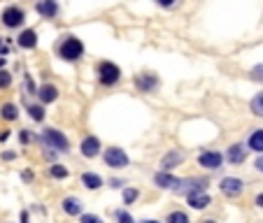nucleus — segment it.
<instances>
[{
    "instance_id": "1",
    "label": "nucleus",
    "mask_w": 263,
    "mask_h": 223,
    "mask_svg": "<svg viewBox=\"0 0 263 223\" xmlns=\"http://www.w3.org/2000/svg\"><path fill=\"white\" fill-rule=\"evenodd\" d=\"M82 54H84V44L77 37H65L61 42V47H58V56L65 60H77Z\"/></svg>"
},
{
    "instance_id": "2",
    "label": "nucleus",
    "mask_w": 263,
    "mask_h": 223,
    "mask_svg": "<svg viewBox=\"0 0 263 223\" xmlns=\"http://www.w3.org/2000/svg\"><path fill=\"white\" fill-rule=\"evenodd\" d=\"M98 75H100V82H103L105 86H112L119 82V77H121V70L114 65V63H110V60H103L98 65Z\"/></svg>"
},
{
    "instance_id": "3",
    "label": "nucleus",
    "mask_w": 263,
    "mask_h": 223,
    "mask_svg": "<svg viewBox=\"0 0 263 223\" xmlns=\"http://www.w3.org/2000/svg\"><path fill=\"white\" fill-rule=\"evenodd\" d=\"M205 186H208V181L201 179V177H191V179H184L179 184V193H186V198L193 193H205Z\"/></svg>"
},
{
    "instance_id": "4",
    "label": "nucleus",
    "mask_w": 263,
    "mask_h": 223,
    "mask_svg": "<svg viewBox=\"0 0 263 223\" xmlns=\"http://www.w3.org/2000/svg\"><path fill=\"white\" fill-rule=\"evenodd\" d=\"M105 163L110 165V168H126V165H128V156H126L123 149L112 146V149L105 151Z\"/></svg>"
},
{
    "instance_id": "5",
    "label": "nucleus",
    "mask_w": 263,
    "mask_h": 223,
    "mask_svg": "<svg viewBox=\"0 0 263 223\" xmlns=\"http://www.w3.org/2000/svg\"><path fill=\"white\" fill-rule=\"evenodd\" d=\"M44 142H47L49 146H54V149H58V151H68V146H70L65 135L54 130V128H47V130H44Z\"/></svg>"
},
{
    "instance_id": "6",
    "label": "nucleus",
    "mask_w": 263,
    "mask_h": 223,
    "mask_svg": "<svg viewBox=\"0 0 263 223\" xmlns=\"http://www.w3.org/2000/svg\"><path fill=\"white\" fill-rule=\"evenodd\" d=\"M3 24L7 28H17L19 24H24V10H19L17 5H10L3 10Z\"/></svg>"
},
{
    "instance_id": "7",
    "label": "nucleus",
    "mask_w": 263,
    "mask_h": 223,
    "mask_svg": "<svg viewBox=\"0 0 263 223\" xmlns=\"http://www.w3.org/2000/svg\"><path fill=\"white\" fill-rule=\"evenodd\" d=\"M219 188L226 195H240L242 191H245V184H242L240 179H235V177H224L221 184H219Z\"/></svg>"
},
{
    "instance_id": "8",
    "label": "nucleus",
    "mask_w": 263,
    "mask_h": 223,
    "mask_svg": "<svg viewBox=\"0 0 263 223\" xmlns=\"http://www.w3.org/2000/svg\"><path fill=\"white\" fill-rule=\"evenodd\" d=\"M135 86L140 91H145V93H149V91H154L159 86V79H156V75L140 72V75H135Z\"/></svg>"
},
{
    "instance_id": "9",
    "label": "nucleus",
    "mask_w": 263,
    "mask_h": 223,
    "mask_svg": "<svg viewBox=\"0 0 263 223\" xmlns=\"http://www.w3.org/2000/svg\"><path fill=\"white\" fill-rule=\"evenodd\" d=\"M221 161H224V156H221L219 151H205V154L198 156V163L208 170H217L221 165Z\"/></svg>"
},
{
    "instance_id": "10",
    "label": "nucleus",
    "mask_w": 263,
    "mask_h": 223,
    "mask_svg": "<svg viewBox=\"0 0 263 223\" xmlns=\"http://www.w3.org/2000/svg\"><path fill=\"white\" fill-rule=\"evenodd\" d=\"M184 161V154L179 149H172V151H168L163 156V161H161V168H163V172H168V170H172V168H177L179 163Z\"/></svg>"
},
{
    "instance_id": "11",
    "label": "nucleus",
    "mask_w": 263,
    "mask_h": 223,
    "mask_svg": "<svg viewBox=\"0 0 263 223\" xmlns=\"http://www.w3.org/2000/svg\"><path fill=\"white\" fill-rule=\"evenodd\" d=\"M154 181H156V186H161V188H172V191H177L179 184H182V181H179L177 177H172L170 172H159V175L154 177Z\"/></svg>"
},
{
    "instance_id": "12",
    "label": "nucleus",
    "mask_w": 263,
    "mask_h": 223,
    "mask_svg": "<svg viewBox=\"0 0 263 223\" xmlns=\"http://www.w3.org/2000/svg\"><path fill=\"white\" fill-rule=\"evenodd\" d=\"M82 154H84L86 158H93V156H98L100 154V139L98 137H84V142H82Z\"/></svg>"
},
{
    "instance_id": "13",
    "label": "nucleus",
    "mask_w": 263,
    "mask_h": 223,
    "mask_svg": "<svg viewBox=\"0 0 263 223\" xmlns=\"http://www.w3.org/2000/svg\"><path fill=\"white\" fill-rule=\"evenodd\" d=\"M226 158L231 161V163H235V165L245 163V158H247V149H245V144H233L231 149L226 151Z\"/></svg>"
},
{
    "instance_id": "14",
    "label": "nucleus",
    "mask_w": 263,
    "mask_h": 223,
    "mask_svg": "<svg viewBox=\"0 0 263 223\" xmlns=\"http://www.w3.org/2000/svg\"><path fill=\"white\" fill-rule=\"evenodd\" d=\"M56 96H58V91H56V86H51V84H44V86L37 89V98H40L42 103H54Z\"/></svg>"
},
{
    "instance_id": "15",
    "label": "nucleus",
    "mask_w": 263,
    "mask_h": 223,
    "mask_svg": "<svg viewBox=\"0 0 263 223\" xmlns=\"http://www.w3.org/2000/svg\"><path fill=\"white\" fill-rule=\"evenodd\" d=\"M17 42L19 47H24V49H33L37 44V35H35V30H24L21 35L17 37Z\"/></svg>"
},
{
    "instance_id": "16",
    "label": "nucleus",
    "mask_w": 263,
    "mask_h": 223,
    "mask_svg": "<svg viewBox=\"0 0 263 223\" xmlns=\"http://www.w3.org/2000/svg\"><path fill=\"white\" fill-rule=\"evenodd\" d=\"M35 10H37V14H42V17H56L58 5H56L54 0H44V3H37Z\"/></svg>"
},
{
    "instance_id": "17",
    "label": "nucleus",
    "mask_w": 263,
    "mask_h": 223,
    "mask_svg": "<svg viewBox=\"0 0 263 223\" xmlns=\"http://www.w3.org/2000/svg\"><path fill=\"white\" fill-rule=\"evenodd\" d=\"M189 205L193 207V209H203V207H208L210 205V195L208 193H193V195H189Z\"/></svg>"
},
{
    "instance_id": "18",
    "label": "nucleus",
    "mask_w": 263,
    "mask_h": 223,
    "mask_svg": "<svg viewBox=\"0 0 263 223\" xmlns=\"http://www.w3.org/2000/svg\"><path fill=\"white\" fill-rule=\"evenodd\" d=\"M63 211L75 216V214H82V202L77 198H65L63 200Z\"/></svg>"
},
{
    "instance_id": "19",
    "label": "nucleus",
    "mask_w": 263,
    "mask_h": 223,
    "mask_svg": "<svg viewBox=\"0 0 263 223\" xmlns=\"http://www.w3.org/2000/svg\"><path fill=\"white\" fill-rule=\"evenodd\" d=\"M82 181H84V186L91 188V191L103 186V179H100L98 175H93V172H84V175H82Z\"/></svg>"
},
{
    "instance_id": "20",
    "label": "nucleus",
    "mask_w": 263,
    "mask_h": 223,
    "mask_svg": "<svg viewBox=\"0 0 263 223\" xmlns=\"http://www.w3.org/2000/svg\"><path fill=\"white\" fill-rule=\"evenodd\" d=\"M0 116H3L5 121H14L19 116V109L14 107L12 103H5L3 107H0Z\"/></svg>"
},
{
    "instance_id": "21",
    "label": "nucleus",
    "mask_w": 263,
    "mask_h": 223,
    "mask_svg": "<svg viewBox=\"0 0 263 223\" xmlns=\"http://www.w3.org/2000/svg\"><path fill=\"white\" fill-rule=\"evenodd\" d=\"M249 149L263 154V130H256V133L249 137Z\"/></svg>"
},
{
    "instance_id": "22",
    "label": "nucleus",
    "mask_w": 263,
    "mask_h": 223,
    "mask_svg": "<svg viewBox=\"0 0 263 223\" xmlns=\"http://www.w3.org/2000/svg\"><path fill=\"white\" fill-rule=\"evenodd\" d=\"M251 112H254L256 116H263V91L261 93H256L254 100H251Z\"/></svg>"
},
{
    "instance_id": "23",
    "label": "nucleus",
    "mask_w": 263,
    "mask_h": 223,
    "mask_svg": "<svg viewBox=\"0 0 263 223\" xmlns=\"http://www.w3.org/2000/svg\"><path fill=\"white\" fill-rule=\"evenodd\" d=\"M168 223H189V216L184 211H172L170 216H168Z\"/></svg>"
},
{
    "instance_id": "24",
    "label": "nucleus",
    "mask_w": 263,
    "mask_h": 223,
    "mask_svg": "<svg viewBox=\"0 0 263 223\" xmlns=\"http://www.w3.org/2000/svg\"><path fill=\"white\" fill-rule=\"evenodd\" d=\"M49 175H51V177H56V179H65V177H68V170L63 168V165H51Z\"/></svg>"
},
{
    "instance_id": "25",
    "label": "nucleus",
    "mask_w": 263,
    "mask_h": 223,
    "mask_svg": "<svg viewBox=\"0 0 263 223\" xmlns=\"http://www.w3.org/2000/svg\"><path fill=\"white\" fill-rule=\"evenodd\" d=\"M28 112H31V119H35V121H42L44 119V109L37 107V105H31V107H28Z\"/></svg>"
},
{
    "instance_id": "26",
    "label": "nucleus",
    "mask_w": 263,
    "mask_h": 223,
    "mask_svg": "<svg viewBox=\"0 0 263 223\" xmlns=\"http://www.w3.org/2000/svg\"><path fill=\"white\" fill-rule=\"evenodd\" d=\"M10 84H12V75L5 72V70H0V89H7Z\"/></svg>"
},
{
    "instance_id": "27",
    "label": "nucleus",
    "mask_w": 263,
    "mask_h": 223,
    "mask_svg": "<svg viewBox=\"0 0 263 223\" xmlns=\"http://www.w3.org/2000/svg\"><path fill=\"white\" fill-rule=\"evenodd\" d=\"M135 198H138V191H135V188H126V191H123V202H126V205H130Z\"/></svg>"
},
{
    "instance_id": "28",
    "label": "nucleus",
    "mask_w": 263,
    "mask_h": 223,
    "mask_svg": "<svg viewBox=\"0 0 263 223\" xmlns=\"http://www.w3.org/2000/svg\"><path fill=\"white\" fill-rule=\"evenodd\" d=\"M114 216H116V221H119V223H135L133 216H128L126 211H114Z\"/></svg>"
},
{
    "instance_id": "29",
    "label": "nucleus",
    "mask_w": 263,
    "mask_h": 223,
    "mask_svg": "<svg viewBox=\"0 0 263 223\" xmlns=\"http://www.w3.org/2000/svg\"><path fill=\"white\" fill-rule=\"evenodd\" d=\"M82 223H103V218L93 216V214H84V216H82Z\"/></svg>"
},
{
    "instance_id": "30",
    "label": "nucleus",
    "mask_w": 263,
    "mask_h": 223,
    "mask_svg": "<svg viewBox=\"0 0 263 223\" xmlns=\"http://www.w3.org/2000/svg\"><path fill=\"white\" fill-rule=\"evenodd\" d=\"M251 77H254V79H261V82H263V65L254 67V70H251Z\"/></svg>"
},
{
    "instance_id": "31",
    "label": "nucleus",
    "mask_w": 263,
    "mask_h": 223,
    "mask_svg": "<svg viewBox=\"0 0 263 223\" xmlns=\"http://www.w3.org/2000/svg\"><path fill=\"white\" fill-rule=\"evenodd\" d=\"M14 156H17V154H14V151H5V154H3V161H12Z\"/></svg>"
},
{
    "instance_id": "32",
    "label": "nucleus",
    "mask_w": 263,
    "mask_h": 223,
    "mask_svg": "<svg viewBox=\"0 0 263 223\" xmlns=\"http://www.w3.org/2000/svg\"><path fill=\"white\" fill-rule=\"evenodd\" d=\"M254 168H256L258 172H263V156H258V161H256V165H254Z\"/></svg>"
},
{
    "instance_id": "33",
    "label": "nucleus",
    "mask_w": 263,
    "mask_h": 223,
    "mask_svg": "<svg viewBox=\"0 0 263 223\" xmlns=\"http://www.w3.org/2000/svg\"><path fill=\"white\" fill-rule=\"evenodd\" d=\"M21 142H31V133H26L24 130V133H21Z\"/></svg>"
},
{
    "instance_id": "34",
    "label": "nucleus",
    "mask_w": 263,
    "mask_h": 223,
    "mask_svg": "<svg viewBox=\"0 0 263 223\" xmlns=\"http://www.w3.org/2000/svg\"><path fill=\"white\" fill-rule=\"evenodd\" d=\"M110 186H114V188H116V186H123V181H121V179H112Z\"/></svg>"
},
{
    "instance_id": "35",
    "label": "nucleus",
    "mask_w": 263,
    "mask_h": 223,
    "mask_svg": "<svg viewBox=\"0 0 263 223\" xmlns=\"http://www.w3.org/2000/svg\"><path fill=\"white\" fill-rule=\"evenodd\" d=\"M256 205H258V207H263V193H258V195H256Z\"/></svg>"
},
{
    "instance_id": "36",
    "label": "nucleus",
    "mask_w": 263,
    "mask_h": 223,
    "mask_svg": "<svg viewBox=\"0 0 263 223\" xmlns=\"http://www.w3.org/2000/svg\"><path fill=\"white\" fill-rule=\"evenodd\" d=\"M21 223H28V211H24V214H21Z\"/></svg>"
},
{
    "instance_id": "37",
    "label": "nucleus",
    "mask_w": 263,
    "mask_h": 223,
    "mask_svg": "<svg viewBox=\"0 0 263 223\" xmlns=\"http://www.w3.org/2000/svg\"><path fill=\"white\" fill-rule=\"evenodd\" d=\"M3 65H5V58H0V67H3Z\"/></svg>"
},
{
    "instance_id": "38",
    "label": "nucleus",
    "mask_w": 263,
    "mask_h": 223,
    "mask_svg": "<svg viewBox=\"0 0 263 223\" xmlns=\"http://www.w3.org/2000/svg\"><path fill=\"white\" fill-rule=\"evenodd\" d=\"M142 223H159V221H142Z\"/></svg>"
},
{
    "instance_id": "39",
    "label": "nucleus",
    "mask_w": 263,
    "mask_h": 223,
    "mask_svg": "<svg viewBox=\"0 0 263 223\" xmlns=\"http://www.w3.org/2000/svg\"><path fill=\"white\" fill-rule=\"evenodd\" d=\"M0 51H5V49H3V44H0Z\"/></svg>"
}]
</instances>
